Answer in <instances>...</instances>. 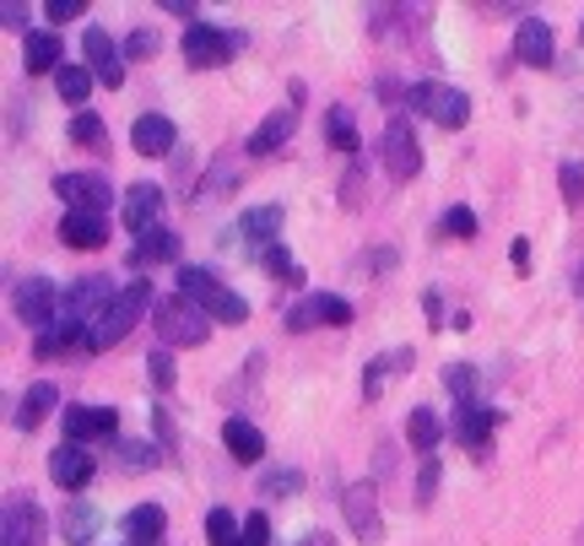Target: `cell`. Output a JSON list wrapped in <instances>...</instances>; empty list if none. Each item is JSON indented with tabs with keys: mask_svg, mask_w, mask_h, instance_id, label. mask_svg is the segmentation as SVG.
<instances>
[{
	"mask_svg": "<svg viewBox=\"0 0 584 546\" xmlns=\"http://www.w3.org/2000/svg\"><path fill=\"white\" fill-rule=\"evenodd\" d=\"M146 308H157V298H151V281H131V287H120L114 292V303L98 314V325L87 330V352H114L131 330H136V319H142Z\"/></svg>",
	"mask_w": 584,
	"mask_h": 546,
	"instance_id": "obj_1",
	"label": "cell"
},
{
	"mask_svg": "<svg viewBox=\"0 0 584 546\" xmlns=\"http://www.w3.org/2000/svg\"><path fill=\"white\" fill-rule=\"evenodd\" d=\"M179 298L206 308V319H217V325H244L250 319V303L217 271H206V266H179Z\"/></svg>",
	"mask_w": 584,
	"mask_h": 546,
	"instance_id": "obj_2",
	"label": "cell"
},
{
	"mask_svg": "<svg viewBox=\"0 0 584 546\" xmlns=\"http://www.w3.org/2000/svg\"><path fill=\"white\" fill-rule=\"evenodd\" d=\"M151 319H157V336H162V347H206V336H211V319H206V308H195L190 298H157V308H151Z\"/></svg>",
	"mask_w": 584,
	"mask_h": 546,
	"instance_id": "obj_3",
	"label": "cell"
},
{
	"mask_svg": "<svg viewBox=\"0 0 584 546\" xmlns=\"http://www.w3.org/2000/svg\"><path fill=\"white\" fill-rule=\"evenodd\" d=\"M406 109L428 114L443 131H465V120H471V98L460 87H449V82H417V87H406Z\"/></svg>",
	"mask_w": 584,
	"mask_h": 546,
	"instance_id": "obj_4",
	"label": "cell"
},
{
	"mask_svg": "<svg viewBox=\"0 0 584 546\" xmlns=\"http://www.w3.org/2000/svg\"><path fill=\"white\" fill-rule=\"evenodd\" d=\"M11 308H16V319L22 325H33V330H49L54 319H60V287L49 281V276H27V281H16L11 287Z\"/></svg>",
	"mask_w": 584,
	"mask_h": 546,
	"instance_id": "obj_5",
	"label": "cell"
},
{
	"mask_svg": "<svg viewBox=\"0 0 584 546\" xmlns=\"http://www.w3.org/2000/svg\"><path fill=\"white\" fill-rule=\"evenodd\" d=\"M239 49V38L217 22H190L184 27V65L190 71H211V65H228Z\"/></svg>",
	"mask_w": 584,
	"mask_h": 546,
	"instance_id": "obj_6",
	"label": "cell"
},
{
	"mask_svg": "<svg viewBox=\"0 0 584 546\" xmlns=\"http://www.w3.org/2000/svg\"><path fill=\"white\" fill-rule=\"evenodd\" d=\"M114 303V287H109V276H82L71 292H65V308H60V319L54 325H71V330H93L98 325V314Z\"/></svg>",
	"mask_w": 584,
	"mask_h": 546,
	"instance_id": "obj_7",
	"label": "cell"
},
{
	"mask_svg": "<svg viewBox=\"0 0 584 546\" xmlns=\"http://www.w3.org/2000/svg\"><path fill=\"white\" fill-rule=\"evenodd\" d=\"M385 168L396 184H412L423 173V141H417L406 114H390V125H385Z\"/></svg>",
	"mask_w": 584,
	"mask_h": 546,
	"instance_id": "obj_8",
	"label": "cell"
},
{
	"mask_svg": "<svg viewBox=\"0 0 584 546\" xmlns=\"http://www.w3.org/2000/svg\"><path fill=\"white\" fill-rule=\"evenodd\" d=\"M341 514H346L352 536H357L363 546L385 542V514H379V493H374V482H352V487H341Z\"/></svg>",
	"mask_w": 584,
	"mask_h": 546,
	"instance_id": "obj_9",
	"label": "cell"
},
{
	"mask_svg": "<svg viewBox=\"0 0 584 546\" xmlns=\"http://www.w3.org/2000/svg\"><path fill=\"white\" fill-rule=\"evenodd\" d=\"M54 195L65 201V211H82V217H104L114 206V190L104 173H54Z\"/></svg>",
	"mask_w": 584,
	"mask_h": 546,
	"instance_id": "obj_10",
	"label": "cell"
},
{
	"mask_svg": "<svg viewBox=\"0 0 584 546\" xmlns=\"http://www.w3.org/2000/svg\"><path fill=\"white\" fill-rule=\"evenodd\" d=\"M282 325H288L292 336H303L314 325H352V303L336 298V292H308L303 303H292L288 314H282Z\"/></svg>",
	"mask_w": 584,
	"mask_h": 546,
	"instance_id": "obj_11",
	"label": "cell"
},
{
	"mask_svg": "<svg viewBox=\"0 0 584 546\" xmlns=\"http://www.w3.org/2000/svg\"><path fill=\"white\" fill-rule=\"evenodd\" d=\"M0 546H44V514H38L33 493H11V498H5Z\"/></svg>",
	"mask_w": 584,
	"mask_h": 546,
	"instance_id": "obj_12",
	"label": "cell"
},
{
	"mask_svg": "<svg viewBox=\"0 0 584 546\" xmlns=\"http://www.w3.org/2000/svg\"><path fill=\"white\" fill-rule=\"evenodd\" d=\"M514 60L531 65V71H547V65L558 60L552 27H547L542 16H520V27H514Z\"/></svg>",
	"mask_w": 584,
	"mask_h": 546,
	"instance_id": "obj_13",
	"label": "cell"
},
{
	"mask_svg": "<svg viewBox=\"0 0 584 546\" xmlns=\"http://www.w3.org/2000/svg\"><path fill=\"white\" fill-rule=\"evenodd\" d=\"M49 476H54V487L82 493V487L98 476V460H93V449H82V444H60V449L49 454Z\"/></svg>",
	"mask_w": 584,
	"mask_h": 546,
	"instance_id": "obj_14",
	"label": "cell"
},
{
	"mask_svg": "<svg viewBox=\"0 0 584 546\" xmlns=\"http://www.w3.org/2000/svg\"><path fill=\"white\" fill-rule=\"evenodd\" d=\"M82 54H87V71H93L104 87H120V82H125L120 49H114V38H109L104 27H87V33H82Z\"/></svg>",
	"mask_w": 584,
	"mask_h": 546,
	"instance_id": "obj_15",
	"label": "cell"
},
{
	"mask_svg": "<svg viewBox=\"0 0 584 546\" xmlns=\"http://www.w3.org/2000/svg\"><path fill=\"white\" fill-rule=\"evenodd\" d=\"M157 211H162V190L157 184H131L125 190V201H120V217H125V228L136 233V239H146V233H157Z\"/></svg>",
	"mask_w": 584,
	"mask_h": 546,
	"instance_id": "obj_16",
	"label": "cell"
},
{
	"mask_svg": "<svg viewBox=\"0 0 584 546\" xmlns=\"http://www.w3.org/2000/svg\"><path fill=\"white\" fill-rule=\"evenodd\" d=\"M114 433H120V411L114 407H65V444L114 438Z\"/></svg>",
	"mask_w": 584,
	"mask_h": 546,
	"instance_id": "obj_17",
	"label": "cell"
},
{
	"mask_svg": "<svg viewBox=\"0 0 584 546\" xmlns=\"http://www.w3.org/2000/svg\"><path fill=\"white\" fill-rule=\"evenodd\" d=\"M498 422H503L498 411L476 401V407H460V411H454V422H449V427H454V438H460L471 454H482V449H487V438L498 433Z\"/></svg>",
	"mask_w": 584,
	"mask_h": 546,
	"instance_id": "obj_18",
	"label": "cell"
},
{
	"mask_svg": "<svg viewBox=\"0 0 584 546\" xmlns=\"http://www.w3.org/2000/svg\"><path fill=\"white\" fill-rule=\"evenodd\" d=\"M98 531H104V509H98V503L76 498V503L60 509V536H65V546H93Z\"/></svg>",
	"mask_w": 584,
	"mask_h": 546,
	"instance_id": "obj_19",
	"label": "cell"
},
{
	"mask_svg": "<svg viewBox=\"0 0 584 546\" xmlns=\"http://www.w3.org/2000/svg\"><path fill=\"white\" fill-rule=\"evenodd\" d=\"M282 222H288V211H282V206H255V211H244V217H239V239L260 255V250H271V244H277Z\"/></svg>",
	"mask_w": 584,
	"mask_h": 546,
	"instance_id": "obj_20",
	"label": "cell"
},
{
	"mask_svg": "<svg viewBox=\"0 0 584 546\" xmlns=\"http://www.w3.org/2000/svg\"><path fill=\"white\" fill-rule=\"evenodd\" d=\"M222 444H228V454H233L239 465L266 460V433H260L250 416H228V422H222Z\"/></svg>",
	"mask_w": 584,
	"mask_h": 546,
	"instance_id": "obj_21",
	"label": "cell"
},
{
	"mask_svg": "<svg viewBox=\"0 0 584 546\" xmlns=\"http://www.w3.org/2000/svg\"><path fill=\"white\" fill-rule=\"evenodd\" d=\"M131 146H136L142 157H168V151L179 146V131H173L168 114H142V120L131 125Z\"/></svg>",
	"mask_w": 584,
	"mask_h": 546,
	"instance_id": "obj_22",
	"label": "cell"
},
{
	"mask_svg": "<svg viewBox=\"0 0 584 546\" xmlns=\"http://www.w3.org/2000/svg\"><path fill=\"white\" fill-rule=\"evenodd\" d=\"M292 136H297V109H277V114L260 120V131L250 136L244 151H250V157H271V151H282Z\"/></svg>",
	"mask_w": 584,
	"mask_h": 546,
	"instance_id": "obj_23",
	"label": "cell"
},
{
	"mask_svg": "<svg viewBox=\"0 0 584 546\" xmlns=\"http://www.w3.org/2000/svg\"><path fill=\"white\" fill-rule=\"evenodd\" d=\"M22 60H27V71L33 76H60L65 71V60H60V33H49V27H38V33H27L22 38Z\"/></svg>",
	"mask_w": 584,
	"mask_h": 546,
	"instance_id": "obj_24",
	"label": "cell"
},
{
	"mask_svg": "<svg viewBox=\"0 0 584 546\" xmlns=\"http://www.w3.org/2000/svg\"><path fill=\"white\" fill-rule=\"evenodd\" d=\"M60 244H71V250H104V244H109V217L65 211V217H60Z\"/></svg>",
	"mask_w": 584,
	"mask_h": 546,
	"instance_id": "obj_25",
	"label": "cell"
},
{
	"mask_svg": "<svg viewBox=\"0 0 584 546\" xmlns=\"http://www.w3.org/2000/svg\"><path fill=\"white\" fill-rule=\"evenodd\" d=\"M406 368H412V347L379 352V357L363 368V401H379V396H385V385H390L396 374H406Z\"/></svg>",
	"mask_w": 584,
	"mask_h": 546,
	"instance_id": "obj_26",
	"label": "cell"
},
{
	"mask_svg": "<svg viewBox=\"0 0 584 546\" xmlns=\"http://www.w3.org/2000/svg\"><path fill=\"white\" fill-rule=\"evenodd\" d=\"M162 531H168V514H162V503H136L131 514H125V536L142 546H157L162 542Z\"/></svg>",
	"mask_w": 584,
	"mask_h": 546,
	"instance_id": "obj_27",
	"label": "cell"
},
{
	"mask_svg": "<svg viewBox=\"0 0 584 546\" xmlns=\"http://www.w3.org/2000/svg\"><path fill=\"white\" fill-rule=\"evenodd\" d=\"M162 260H179V233H168V228L146 233L142 244L131 250V266H136V271H151V266H162Z\"/></svg>",
	"mask_w": 584,
	"mask_h": 546,
	"instance_id": "obj_28",
	"label": "cell"
},
{
	"mask_svg": "<svg viewBox=\"0 0 584 546\" xmlns=\"http://www.w3.org/2000/svg\"><path fill=\"white\" fill-rule=\"evenodd\" d=\"M54 407H60V390H54V385H33V390L22 396V407H16V416H11V422H16L22 433H33V427H38V422H44Z\"/></svg>",
	"mask_w": 584,
	"mask_h": 546,
	"instance_id": "obj_29",
	"label": "cell"
},
{
	"mask_svg": "<svg viewBox=\"0 0 584 546\" xmlns=\"http://www.w3.org/2000/svg\"><path fill=\"white\" fill-rule=\"evenodd\" d=\"M406 438H412L423 454H434L438 438H443V416H438V411H428V407H417L412 416H406Z\"/></svg>",
	"mask_w": 584,
	"mask_h": 546,
	"instance_id": "obj_30",
	"label": "cell"
},
{
	"mask_svg": "<svg viewBox=\"0 0 584 546\" xmlns=\"http://www.w3.org/2000/svg\"><path fill=\"white\" fill-rule=\"evenodd\" d=\"M255 493H260V498H297V493H303V471H292V465L260 471V476H255Z\"/></svg>",
	"mask_w": 584,
	"mask_h": 546,
	"instance_id": "obj_31",
	"label": "cell"
},
{
	"mask_svg": "<svg viewBox=\"0 0 584 546\" xmlns=\"http://www.w3.org/2000/svg\"><path fill=\"white\" fill-rule=\"evenodd\" d=\"M325 136H330L336 151H346V157L363 151V141H357V131H352V114H346V109H330V114H325Z\"/></svg>",
	"mask_w": 584,
	"mask_h": 546,
	"instance_id": "obj_32",
	"label": "cell"
},
{
	"mask_svg": "<svg viewBox=\"0 0 584 546\" xmlns=\"http://www.w3.org/2000/svg\"><path fill=\"white\" fill-rule=\"evenodd\" d=\"M54 82H60V98H65V104H76V109H82V104H87V93H93V82H98V76H93V71H87V65H65V71H60V76H54Z\"/></svg>",
	"mask_w": 584,
	"mask_h": 546,
	"instance_id": "obj_33",
	"label": "cell"
},
{
	"mask_svg": "<svg viewBox=\"0 0 584 546\" xmlns=\"http://www.w3.org/2000/svg\"><path fill=\"white\" fill-rule=\"evenodd\" d=\"M239 184V168H233V151H222L217 162H211V173L195 184V201H206V195H217V190H233Z\"/></svg>",
	"mask_w": 584,
	"mask_h": 546,
	"instance_id": "obj_34",
	"label": "cell"
},
{
	"mask_svg": "<svg viewBox=\"0 0 584 546\" xmlns=\"http://www.w3.org/2000/svg\"><path fill=\"white\" fill-rule=\"evenodd\" d=\"M206 542L211 546H244V525H239L228 509H211V514H206Z\"/></svg>",
	"mask_w": 584,
	"mask_h": 546,
	"instance_id": "obj_35",
	"label": "cell"
},
{
	"mask_svg": "<svg viewBox=\"0 0 584 546\" xmlns=\"http://www.w3.org/2000/svg\"><path fill=\"white\" fill-rule=\"evenodd\" d=\"M558 190H563V206H569V211H584V162L580 157H569V162L558 168Z\"/></svg>",
	"mask_w": 584,
	"mask_h": 546,
	"instance_id": "obj_36",
	"label": "cell"
},
{
	"mask_svg": "<svg viewBox=\"0 0 584 546\" xmlns=\"http://www.w3.org/2000/svg\"><path fill=\"white\" fill-rule=\"evenodd\" d=\"M443 390H449L460 407H476V368H471V363H454V368H443Z\"/></svg>",
	"mask_w": 584,
	"mask_h": 546,
	"instance_id": "obj_37",
	"label": "cell"
},
{
	"mask_svg": "<svg viewBox=\"0 0 584 546\" xmlns=\"http://www.w3.org/2000/svg\"><path fill=\"white\" fill-rule=\"evenodd\" d=\"M71 141H76V146H93V151H109V131H104L98 114H76V120H71Z\"/></svg>",
	"mask_w": 584,
	"mask_h": 546,
	"instance_id": "obj_38",
	"label": "cell"
},
{
	"mask_svg": "<svg viewBox=\"0 0 584 546\" xmlns=\"http://www.w3.org/2000/svg\"><path fill=\"white\" fill-rule=\"evenodd\" d=\"M438 233H443V239H476V217H471V206H449L443 222H438Z\"/></svg>",
	"mask_w": 584,
	"mask_h": 546,
	"instance_id": "obj_39",
	"label": "cell"
},
{
	"mask_svg": "<svg viewBox=\"0 0 584 546\" xmlns=\"http://www.w3.org/2000/svg\"><path fill=\"white\" fill-rule=\"evenodd\" d=\"M438 476H443V460H438V454H423V471H417V509H428V503H434Z\"/></svg>",
	"mask_w": 584,
	"mask_h": 546,
	"instance_id": "obj_40",
	"label": "cell"
},
{
	"mask_svg": "<svg viewBox=\"0 0 584 546\" xmlns=\"http://www.w3.org/2000/svg\"><path fill=\"white\" fill-rule=\"evenodd\" d=\"M120 460H125L131 471H151V465H157V444H146V438H125V444H120Z\"/></svg>",
	"mask_w": 584,
	"mask_h": 546,
	"instance_id": "obj_41",
	"label": "cell"
},
{
	"mask_svg": "<svg viewBox=\"0 0 584 546\" xmlns=\"http://www.w3.org/2000/svg\"><path fill=\"white\" fill-rule=\"evenodd\" d=\"M157 49H162V38H157V27H136V33L125 38V54H131V60H151Z\"/></svg>",
	"mask_w": 584,
	"mask_h": 546,
	"instance_id": "obj_42",
	"label": "cell"
},
{
	"mask_svg": "<svg viewBox=\"0 0 584 546\" xmlns=\"http://www.w3.org/2000/svg\"><path fill=\"white\" fill-rule=\"evenodd\" d=\"M146 374H151V385H157L162 396H168V390H173V379H179V374H173V357H168V352H151V357H146Z\"/></svg>",
	"mask_w": 584,
	"mask_h": 546,
	"instance_id": "obj_43",
	"label": "cell"
},
{
	"mask_svg": "<svg viewBox=\"0 0 584 546\" xmlns=\"http://www.w3.org/2000/svg\"><path fill=\"white\" fill-rule=\"evenodd\" d=\"M44 11H49V22L60 27V22H76V16H87V0H49Z\"/></svg>",
	"mask_w": 584,
	"mask_h": 546,
	"instance_id": "obj_44",
	"label": "cell"
},
{
	"mask_svg": "<svg viewBox=\"0 0 584 546\" xmlns=\"http://www.w3.org/2000/svg\"><path fill=\"white\" fill-rule=\"evenodd\" d=\"M244 546H271V520H266V514H250V520H244Z\"/></svg>",
	"mask_w": 584,
	"mask_h": 546,
	"instance_id": "obj_45",
	"label": "cell"
},
{
	"mask_svg": "<svg viewBox=\"0 0 584 546\" xmlns=\"http://www.w3.org/2000/svg\"><path fill=\"white\" fill-rule=\"evenodd\" d=\"M151 427H157V438H162V449H173V416H168V411H162V407L151 411Z\"/></svg>",
	"mask_w": 584,
	"mask_h": 546,
	"instance_id": "obj_46",
	"label": "cell"
},
{
	"mask_svg": "<svg viewBox=\"0 0 584 546\" xmlns=\"http://www.w3.org/2000/svg\"><path fill=\"white\" fill-rule=\"evenodd\" d=\"M509 260H514V271H520V276L531 271V239H514V250H509Z\"/></svg>",
	"mask_w": 584,
	"mask_h": 546,
	"instance_id": "obj_47",
	"label": "cell"
},
{
	"mask_svg": "<svg viewBox=\"0 0 584 546\" xmlns=\"http://www.w3.org/2000/svg\"><path fill=\"white\" fill-rule=\"evenodd\" d=\"M0 22L16 33V27H27V5H0Z\"/></svg>",
	"mask_w": 584,
	"mask_h": 546,
	"instance_id": "obj_48",
	"label": "cell"
},
{
	"mask_svg": "<svg viewBox=\"0 0 584 546\" xmlns=\"http://www.w3.org/2000/svg\"><path fill=\"white\" fill-rule=\"evenodd\" d=\"M390 266H396V250H374L368 255V271H390Z\"/></svg>",
	"mask_w": 584,
	"mask_h": 546,
	"instance_id": "obj_49",
	"label": "cell"
},
{
	"mask_svg": "<svg viewBox=\"0 0 584 546\" xmlns=\"http://www.w3.org/2000/svg\"><path fill=\"white\" fill-rule=\"evenodd\" d=\"M379 98H385V104H401L406 93H401V82H390V76H385V82H379Z\"/></svg>",
	"mask_w": 584,
	"mask_h": 546,
	"instance_id": "obj_50",
	"label": "cell"
},
{
	"mask_svg": "<svg viewBox=\"0 0 584 546\" xmlns=\"http://www.w3.org/2000/svg\"><path fill=\"white\" fill-rule=\"evenodd\" d=\"M423 303H428V319H434V330H438V325H443V303H438V292H428Z\"/></svg>",
	"mask_w": 584,
	"mask_h": 546,
	"instance_id": "obj_51",
	"label": "cell"
},
{
	"mask_svg": "<svg viewBox=\"0 0 584 546\" xmlns=\"http://www.w3.org/2000/svg\"><path fill=\"white\" fill-rule=\"evenodd\" d=\"M297 546H336V536H330V531H308Z\"/></svg>",
	"mask_w": 584,
	"mask_h": 546,
	"instance_id": "obj_52",
	"label": "cell"
},
{
	"mask_svg": "<svg viewBox=\"0 0 584 546\" xmlns=\"http://www.w3.org/2000/svg\"><path fill=\"white\" fill-rule=\"evenodd\" d=\"M168 11H173V16H190V22H195V0H168Z\"/></svg>",
	"mask_w": 584,
	"mask_h": 546,
	"instance_id": "obj_53",
	"label": "cell"
},
{
	"mask_svg": "<svg viewBox=\"0 0 584 546\" xmlns=\"http://www.w3.org/2000/svg\"><path fill=\"white\" fill-rule=\"evenodd\" d=\"M574 292H580V298H584V266H580V276H574Z\"/></svg>",
	"mask_w": 584,
	"mask_h": 546,
	"instance_id": "obj_54",
	"label": "cell"
},
{
	"mask_svg": "<svg viewBox=\"0 0 584 546\" xmlns=\"http://www.w3.org/2000/svg\"><path fill=\"white\" fill-rule=\"evenodd\" d=\"M580 44H584V27H580Z\"/></svg>",
	"mask_w": 584,
	"mask_h": 546,
	"instance_id": "obj_55",
	"label": "cell"
},
{
	"mask_svg": "<svg viewBox=\"0 0 584 546\" xmlns=\"http://www.w3.org/2000/svg\"><path fill=\"white\" fill-rule=\"evenodd\" d=\"M125 546H142V542H125Z\"/></svg>",
	"mask_w": 584,
	"mask_h": 546,
	"instance_id": "obj_56",
	"label": "cell"
}]
</instances>
